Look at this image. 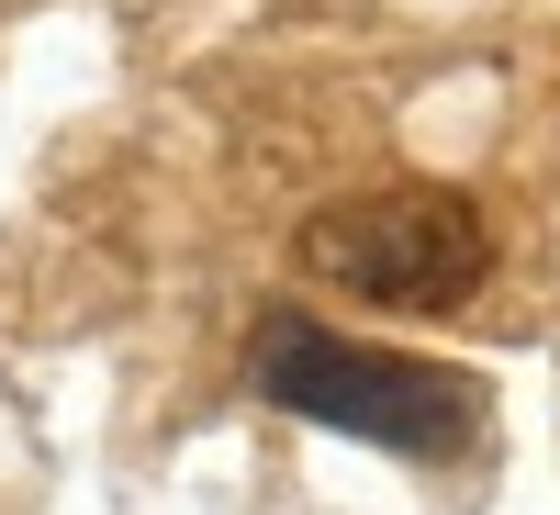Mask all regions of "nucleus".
<instances>
[{"instance_id": "obj_1", "label": "nucleus", "mask_w": 560, "mask_h": 515, "mask_svg": "<svg viewBox=\"0 0 560 515\" xmlns=\"http://www.w3.org/2000/svg\"><path fill=\"white\" fill-rule=\"evenodd\" d=\"M247 382L280 414H314V426L370 437V448H404V459H459V448L482 437V382H471V370L325 337V325H303V314H269L258 325Z\"/></svg>"}, {"instance_id": "obj_2", "label": "nucleus", "mask_w": 560, "mask_h": 515, "mask_svg": "<svg viewBox=\"0 0 560 515\" xmlns=\"http://www.w3.org/2000/svg\"><path fill=\"white\" fill-rule=\"evenodd\" d=\"M303 269L325 292L382 303V314H448V303L482 292L493 236L438 179H382V191H348V202H325L303 224Z\"/></svg>"}]
</instances>
